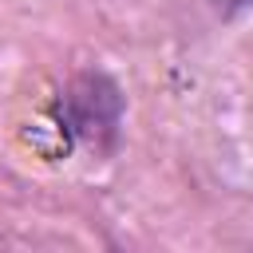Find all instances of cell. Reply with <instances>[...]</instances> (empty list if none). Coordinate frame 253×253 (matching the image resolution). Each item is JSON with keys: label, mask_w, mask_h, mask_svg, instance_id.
Instances as JSON below:
<instances>
[{"label": "cell", "mask_w": 253, "mask_h": 253, "mask_svg": "<svg viewBox=\"0 0 253 253\" xmlns=\"http://www.w3.org/2000/svg\"><path fill=\"white\" fill-rule=\"evenodd\" d=\"M210 4H213V8L221 12V16H233V12H241V8H249L253 0H210Z\"/></svg>", "instance_id": "2"}, {"label": "cell", "mask_w": 253, "mask_h": 253, "mask_svg": "<svg viewBox=\"0 0 253 253\" xmlns=\"http://www.w3.org/2000/svg\"><path fill=\"white\" fill-rule=\"evenodd\" d=\"M59 119L71 138H99V134L115 138L119 119H123V95L107 75L87 71L67 87V95L59 103Z\"/></svg>", "instance_id": "1"}]
</instances>
